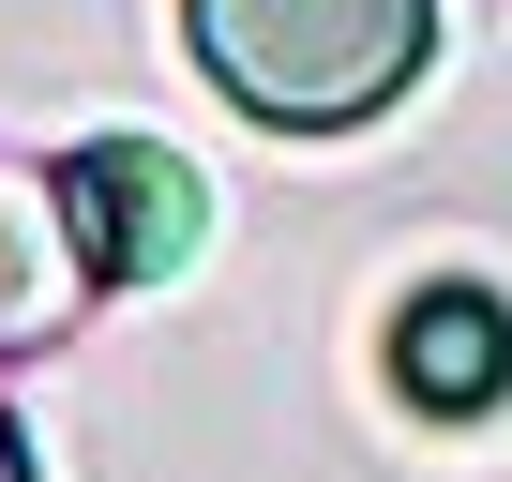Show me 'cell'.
Here are the masks:
<instances>
[{"mask_svg": "<svg viewBox=\"0 0 512 482\" xmlns=\"http://www.w3.org/2000/svg\"><path fill=\"white\" fill-rule=\"evenodd\" d=\"M61 287H76L61 181H46V196H0V347H46V332H61Z\"/></svg>", "mask_w": 512, "mask_h": 482, "instance_id": "277c9868", "label": "cell"}, {"mask_svg": "<svg viewBox=\"0 0 512 482\" xmlns=\"http://www.w3.org/2000/svg\"><path fill=\"white\" fill-rule=\"evenodd\" d=\"M61 226H76V272H91V287H166V272L196 257L211 196H196V166H181L166 136H91V151L61 166Z\"/></svg>", "mask_w": 512, "mask_h": 482, "instance_id": "7a4b0ae2", "label": "cell"}, {"mask_svg": "<svg viewBox=\"0 0 512 482\" xmlns=\"http://www.w3.org/2000/svg\"><path fill=\"white\" fill-rule=\"evenodd\" d=\"M392 377H407V407H437V422L497 407V392H512V302H497V287H422V302L392 317Z\"/></svg>", "mask_w": 512, "mask_h": 482, "instance_id": "3957f363", "label": "cell"}, {"mask_svg": "<svg viewBox=\"0 0 512 482\" xmlns=\"http://www.w3.org/2000/svg\"><path fill=\"white\" fill-rule=\"evenodd\" d=\"M181 31L241 121L347 136L437 61V0H181Z\"/></svg>", "mask_w": 512, "mask_h": 482, "instance_id": "6da1fadb", "label": "cell"}, {"mask_svg": "<svg viewBox=\"0 0 512 482\" xmlns=\"http://www.w3.org/2000/svg\"><path fill=\"white\" fill-rule=\"evenodd\" d=\"M0 482H31V437H16V407H0Z\"/></svg>", "mask_w": 512, "mask_h": 482, "instance_id": "5b68a950", "label": "cell"}]
</instances>
